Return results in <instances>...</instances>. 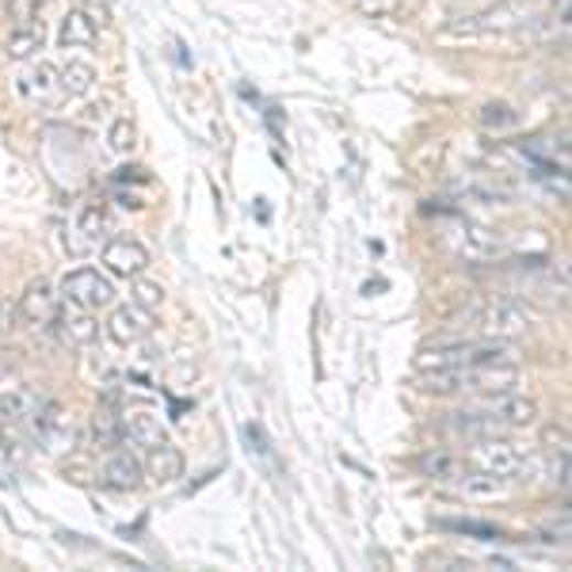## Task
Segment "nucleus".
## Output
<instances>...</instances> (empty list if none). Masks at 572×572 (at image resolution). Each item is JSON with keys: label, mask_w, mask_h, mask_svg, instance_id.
Listing matches in <instances>:
<instances>
[{"label": "nucleus", "mask_w": 572, "mask_h": 572, "mask_svg": "<svg viewBox=\"0 0 572 572\" xmlns=\"http://www.w3.org/2000/svg\"><path fill=\"white\" fill-rule=\"evenodd\" d=\"M57 77H62V96H88L96 85V69L88 62H65Z\"/></svg>", "instance_id": "nucleus-23"}, {"label": "nucleus", "mask_w": 572, "mask_h": 572, "mask_svg": "<svg viewBox=\"0 0 572 572\" xmlns=\"http://www.w3.org/2000/svg\"><path fill=\"white\" fill-rule=\"evenodd\" d=\"M454 252L466 256V260H488L496 252V237L481 226H458L454 229Z\"/></svg>", "instance_id": "nucleus-21"}, {"label": "nucleus", "mask_w": 572, "mask_h": 572, "mask_svg": "<svg viewBox=\"0 0 572 572\" xmlns=\"http://www.w3.org/2000/svg\"><path fill=\"white\" fill-rule=\"evenodd\" d=\"M107 142H111L115 153H130V149L138 145V130H134V122L122 115V119H115L111 122V134H107Z\"/></svg>", "instance_id": "nucleus-27"}, {"label": "nucleus", "mask_w": 572, "mask_h": 572, "mask_svg": "<svg viewBox=\"0 0 572 572\" xmlns=\"http://www.w3.org/2000/svg\"><path fill=\"white\" fill-rule=\"evenodd\" d=\"M99 28H104V8L96 4H80L73 12H65L62 28H57V43L62 46H93L99 39Z\"/></svg>", "instance_id": "nucleus-11"}, {"label": "nucleus", "mask_w": 572, "mask_h": 572, "mask_svg": "<svg viewBox=\"0 0 572 572\" xmlns=\"http://www.w3.org/2000/svg\"><path fill=\"white\" fill-rule=\"evenodd\" d=\"M57 310H62V294H54V287H50L46 279L28 283V290L20 294V305H15V313H20L31 328H54Z\"/></svg>", "instance_id": "nucleus-9"}, {"label": "nucleus", "mask_w": 572, "mask_h": 572, "mask_svg": "<svg viewBox=\"0 0 572 572\" xmlns=\"http://www.w3.org/2000/svg\"><path fill=\"white\" fill-rule=\"evenodd\" d=\"M145 474L157 481V485H176L184 477V454L164 439L161 446H149V458H145Z\"/></svg>", "instance_id": "nucleus-18"}, {"label": "nucleus", "mask_w": 572, "mask_h": 572, "mask_svg": "<svg viewBox=\"0 0 572 572\" xmlns=\"http://www.w3.org/2000/svg\"><path fill=\"white\" fill-rule=\"evenodd\" d=\"M54 328L62 333L65 344H77V347L96 344V336H99L96 317H93L88 310H80V305H69V310H57Z\"/></svg>", "instance_id": "nucleus-17"}, {"label": "nucleus", "mask_w": 572, "mask_h": 572, "mask_svg": "<svg viewBox=\"0 0 572 572\" xmlns=\"http://www.w3.org/2000/svg\"><path fill=\"white\" fill-rule=\"evenodd\" d=\"M12 321H15V305H0V333H8L12 328Z\"/></svg>", "instance_id": "nucleus-34"}, {"label": "nucleus", "mask_w": 572, "mask_h": 572, "mask_svg": "<svg viewBox=\"0 0 572 572\" xmlns=\"http://www.w3.org/2000/svg\"><path fill=\"white\" fill-rule=\"evenodd\" d=\"M149 333H153V313H145L142 305H134V302L119 305V310H111V317H107V336L122 347L142 344Z\"/></svg>", "instance_id": "nucleus-12"}, {"label": "nucleus", "mask_w": 572, "mask_h": 572, "mask_svg": "<svg viewBox=\"0 0 572 572\" xmlns=\"http://www.w3.org/2000/svg\"><path fill=\"white\" fill-rule=\"evenodd\" d=\"M470 325L477 328L481 336L488 339H519L524 333H530V325H535V313L527 310L524 302H516V298H493V302H477L474 310L466 313Z\"/></svg>", "instance_id": "nucleus-1"}, {"label": "nucleus", "mask_w": 572, "mask_h": 572, "mask_svg": "<svg viewBox=\"0 0 572 572\" xmlns=\"http://www.w3.org/2000/svg\"><path fill=\"white\" fill-rule=\"evenodd\" d=\"M15 96L23 104H54L62 99V77H57V65L54 62H35L15 77Z\"/></svg>", "instance_id": "nucleus-8"}, {"label": "nucleus", "mask_w": 572, "mask_h": 572, "mask_svg": "<svg viewBox=\"0 0 572 572\" xmlns=\"http://www.w3.org/2000/svg\"><path fill=\"white\" fill-rule=\"evenodd\" d=\"M122 417H115L111 409H99L93 417V443L99 446V451H115V446L122 443Z\"/></svg>", "instance_id": "nucleus-25"}, {"label": "nucleus", "mask_w": 572, "mask_h": 572, "mask_svg": "<svg viewBox=\"0 0 572 572\" xmlns=\"http://www.w3.org/2000/svg\"><path fill=\"white\" fill-rule=\"evenodd\" d=\"M104 268L119 279H138L149 268V252L134 237H111L104 245Z\"/></svg>", "instance_id": "nucleus-10"}, {"label": "nucleus", "mask_w": 572, "mask_h": 572, "mask_svg": "<svg viewBox=\"0 0 572 572\" xmlns=\"http://www.w3.org/2000/svg\"><path fill=\"white\" fill-rule=\"evenodd\" d=\"M77 234H80L77 252H93V248L107 245V240H111V234H115L111 211H107L104 203H88L85 211H80V218H77Z\"/></svg>", "instance_id": "nucleus-13"}, {"label": "nucleus", "mask_w": 572, "mask_h": 572, "mask_svg": "<svg viewBox=\"0 0 572 572\" xmlns=\"http://www.w3.org/2000/svg\"><path fill=\"white\" fill-rule=\"evenodd\" d=\"M542 443H546V451H553V454L569 451V428H558V424H550V428L542 431Z\"/></svg>", "instance_id": "nucleus-30"}, {"label": "nucleus", "mask_w": 572, "mask_h": 572, "mask_svg": "<svg viewBox=\"0 0 572 572\" xmlns=\"http://www.w3.org/2000/svg\"><path fill=\"white\" fill-rule=\"evenodd\" d=\"M553 20H558L561 28H569V0H558V4H553Z\"/></svg>", "instance_id": "nucleus-35"}, {"label": "nucleus", "mask_w": 572, "mask_h": 572, "mask_svg": "<svg viewBox=\"0 0 572 572\" xmlns=\"http://www.w3.org/2000/svg\"><path fill=\"white\" fill-rule=\"evenodd\" d=\"M28 431L35 435V443H43V451H50V454H62L77 443V424H73V417L57 401H43V409H39V417L31 420Z\"/></svg>", "instance_id": "nucleus-6"}, {"label": "nucleus", "mask_w": 572, "mask_h": 572, "mask_svg": "<svg viewBox=\"0 0 572 572\" xmlns=\"http://www.w3.org/2000/svg\"><path fill=\"white\" fill-rule=\"evenodd\" d=\"M130 294H134V305H142L145 313H157L164 305V287L149 283V279H142V276L134 279V290H130Z\"/></svg>", "instance_id": "nucleus-26"}, {"label": "nucleus", "mask_w": 572, "mask_h": 572, "mask_svg": "<svg viewBox=\"0 0 572 572\" xmlns=\"http://www.w3.org/2000/svg\"><path fill=\"white\" fill-rule=\"evenodd\" d=\"M454 493L466 496V500H504V496H508V477L481 474V470L470 474L466 470V474L454 481Z\"/></svg>", "instance_id": "nucleus-19"}, {"label": "nucleus", "mask_w": 572, "mask_h": 572, "mask_svg": "<svg viewBox=\"0 0 572 572\" xmlns=\"http://www.w3.org/2000/svg\"><path fill=\"white\" fill-rule=\"evenodd\" d=\"M355 4H359L363 15H393L404 0H355Z\"/></svg>", "instance_id": "nucleus-31"}, {"label": "nucleus", "mask_w": 572, "mask_h": 572, "mask_svg": "<svg viewBox=\"0 0 572 572\" xmlns=\"http://www.w3.org/2000/svg\"><path fill=\"white\" fill-rule=\"evenodd\" d=\"M519 386V367L511 359H481L458 367V393H508V389Z\"/></svg>", "instance_id": "nucleus-3"}, {"label": "nucleus", "mask_w": 572, "mask_h": 572, "mask_svg": "<svg viewBox=\"0 0 572 572\" xmlns=\"http://www.w3.org/2000/svg\"><path fill=\"white\" fill-rule=\"evenodd\" d=\"M15 367H20V359H15V347L0 344V381H8L15 375Z\"/></svg>", "instance_id": "nucleus-33"}, {"label": "nucleus", "mask_w": 572, "mask_h": 572, "mask_svg": "<svg viewBox=\"0 0 572 572\" xmlns=\"http://www.w3.org/2000/svg\"><path fill=\"white\" fill-rule=\"evenodd\" d=\"M142 481H145V462L138 458V454L115 451L111 458H107V466H104V485L107 488H119V493H134V488H142Z\"/></svg>", "instance_id": "nucleus-15"}, {"label": "nucleus", "mask_w": 572, "mask_h": 572, "mask_svg": "<svg viewBox=\"0 0 572 572\" xmlns=\"http://www.w3.org/2000/svg\"><path fill=\"white\" fill-rule=\"evenodd\" d=\"M43 46H46L43 20L12 23V31L4 35V57H8V62H31V57H35Z\"/></svg>", "instance_id": "nucleus-14"}, {"label": "nucleus", "mask_w": 572, "mask_h": 572, "mask_svg": "<svg viewBox=\"0 0 572 572\" xmlns=\"http://www.w3.org/2000/svg\"><path fill=\"white\" fill-rule=\"evenodd\" d=\"M477 122L488 134H511L519 127V111L511 104H504V99H493V104H485L477 111Z\"/></svg>", "instance_id": "nucleus-22"}, {"label": "nucleus", "mask_w": 572, "mask_h": 572, "mask_svg": "<svg viewBox=\"0 0 572 572\" xmlns=\"http://www.w3.org/2000/svg\"><path fill=\"white\" fill-rule=\"evenodd\" d=\"M39 409H43V397H39L31 386H15L0 397V420L12 428H31V420L39 417Z\"/></svg>", "instance_id": "nucleus-16"}, {"label": "nucleus", "mask_w": 572, "mask_h": 572, "mask_svg": "<svg viewBox=\"0 0 572 572\" xmlns=\"http://www.w3.org/2000/svg\"><path fill=\"white\" fill-rule=\"evenodd\" d=\"M550 477H553V485H558L561 493H569V451H561L558 458H553Z\"/></svg>", "instance_id": "nucleus-32"}, {"label": "nucleus", "mask_w": 572, "mask_h": 572, "mask_svg": "<svg viewBox=\"0 0 572 572\" xmlns=\"http://www.w3.org/2000/svg\"><path fill=\"white\" fill-rule=\"evenodd\" d=\"M474 409L485 412V417H493L496 424H504V428H527V424H535L538 420V401L535 397L516 393V389H508V393L477 397Z\"/></svg>", "instance_id": "nucleus-7"}, {"label": "nucleus", "mask_w": 572, "mask_h": 572, "mask_svg": "<svg viewBox=\"0 0 572 572\" xmlns=\"http://www.w3.org/2000/svg\"><path fill=\"white\" fill-rule=\"evenodd\" d=\"M535 20V0H500V4L485 8V12L477 15H466V20L451 23L446 28V35H500V31H516L524 28V23Z\"/></svg>", "instance_id": "nucleus-2"}, {"label": "nucleus", "mask_w": 572, "mask_h": 572, "mask_svg": "<svg viewBox=\"0 0 572 572\" xmlns=\"http://www.w3.org/2000/svg\"><path fill=\"white\" fill-rule=\"evenodd\" d=\"M446 530H462V535H477V538H500V530L493 524H474V519H446V524H439Z\"/></svg>", "instance_id": "nucleus-29"}, {"label": "nucleus", "mask_w": 572, "mask_h": 572, "mask_svg": "<svg viewBox=\"0 0 572 572\" xmlns=\"http://www.w3.org/2000/svg\"><path fill=\"white\" fill-rule=\"evenodd\" d=\"M466 466L481 470V474L511 477V474H519V466H524V446L511 443V439H504V435H481L470 443Z\"/></svg>", "instance_id": "nucleus-4"}, {"label": "nucleus", "mask_w": 572, "mask_h": 572, "mask_svg": "<svg viewBox=\"0 0 572 572\" xmlns=\"http://www.w3.org/2000/svg\"><path fill=\"white\" fill-rule=\"evenodd\" d=\"M420 470H424V477H431V481H458L462 474H466V458H454V454H424V458H420Z\"/></svg>", "instance_id": "nucleus-24"}, {"label": "nucleus", "mask_w": 572, "mask_h": 572, "mask_svg": "<svg viewBox=\"0 0 572 572\" xmlns=\"http://www.w3.org/2000/svg\"><path fill=\"white\" fill-rule=\"evenodd\" d=\"M122 431L130 435V443L145 446V451H149V446H161L164 439H169V435H164L161 417H153L149 409H134V412H130V417L122 420Z\"/></svg>", "instance_id": "nucleus-20"}, {"label": "nucleus", "mask_w": 572, "mask_h": 572, "mask_svg": "<svg viewBox=\"0 0 572 572\" xmlns=\"http://www.w3.org/2000/svg\"><path fill=\"white\" fill-rule=\"evenodd\" d=\"M62 298L69 305H80V310L96 313L115 302V287H111V279L99 276L96 268H77L62 279Z\"/></svg>", "instance_id": "nucleus-5"}, {"label": "nucleus", "mask_w": 572, "mask_h": 572, "mask_svg": "<svg viewBox=\"0 0 572 572\" xmlns=\"http://www.w3.org/2000/svg\"><path fill=\"white\" fill-rule=\"evenodd\" d=\"M43 8H46V0H8V12H12L15 23L43 20Z\"/></svg>", "instance_id": "nucleus-28"}]
</instances>
